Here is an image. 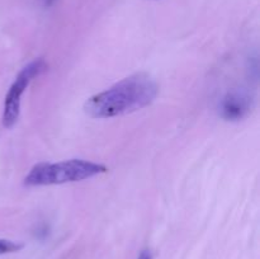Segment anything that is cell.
Returning a JSON list of instances; mask_svg holds the SVG:
<instances>
[{
	"mask_svg": "<svg viewBox=\"0 0 260 259\" xmlns=\"http://www.w3.org/2000/svg\"><path fill=\"white\" fill-rule=\"evenodd\" d=\"M157 84L149 74L137 73L86 101L84 109L91 118H112L150 106L156 98Z\"/></svg>",
	"mask_w": 260,
	"mask_h": 259,
	"instance_id": "6da1fadb",
	"label": "cell"
},
{
	"mask_svg": "<svg viewBox=\"0 0 260 259\" xmlns=\"http://www.w3.org/2000/svg\"><path fill=\"white\" fill-rule=\"evenodd\" d=\"M107 167L83 159L63 160L58 163H40L35 165L24 178V184L55 185L63 183L80 182L94 175L107 173Z\"/></svg>",
	"mask_w": 260,
	"mask_h": 259,
	"instance_id": "7a4b0ae2",
	"label": "cell"
},
{
	"mask_svg": "<svg viewBox=\"0 0 260 259\" xmlns=\"http://www.w3.org/2000/svg\"><path fill=\"white\" fill-rule=\"evenodd\" d=\"M47 69V63L43 58H36L35 61L28 63L22 69L14 83L8 90L4 102V112H3V126L5 128H12L19 118L20 99L30 81Z\"/></svg>",
	"mask_w": 260,
	"mask_h": 259,
	"instance_id": "3957f363",
	"label": "cell"
},
{
	"mask_svg": "<svg viewBox=\"0 0 260 259\" xmlns=\"http://www.w3.org/2000/svg\"><path fill=\"white\" fill-rule=\"evenodd\" d=\"M250 103L248 98L240 94H229L222 102V116L230 121H236L248 114Z\"/></svg>",
	"mask_w": 260,
	"mask_h": 259,
	"instance_id": "277c9868",
	"label": "cell"
},
{
	"mask_svg": "<svg viewBox=\"0 0 260 259\" xmlns=\"http://www.w3.org/2000/svg\"><path fill=\"white\" fill-rule=\"evenodd\" d=\"M22 248V244L14 243V241L10 240H5V239H0V255H2V254L14 253V251L20 250Z\"/></svg>",
	"mask_w": 260,
	"mask_h": 259,
	"instance_id": "5b68a950",
	"label": "cell"
},
{
	"mask_svg": "<svg viewBox=\"0 0 260 259\" xmlns=\"http://www.w3.org/2000/svg\"><path fill=\"white\" fill-rule=\"evenodd\" d=\"M139 259H151V254H150L149 250H144L141 251V254H140Z\"/></svg>",
	"mask_w": 260,
	"mask_h": 259,
	"instance_id": "8992f818",
	"label": "cell"
},
{
	"mask_svg": "<svg viewBox=\"0 0 260 259\" xmlns=\"http://www.w3.org/2000/svg\"><path fill=\"white\" fill-rule=\"evenodd\" d=\"M53 2H55V0H45V3H46V4H47V5L52 4V3H53Z\"/></svg>",
	"mask_w": 260,
	"mask_h": 259,
	"instance_id": "52a82bcc",
	"label": "cell"
}]
</instances>
